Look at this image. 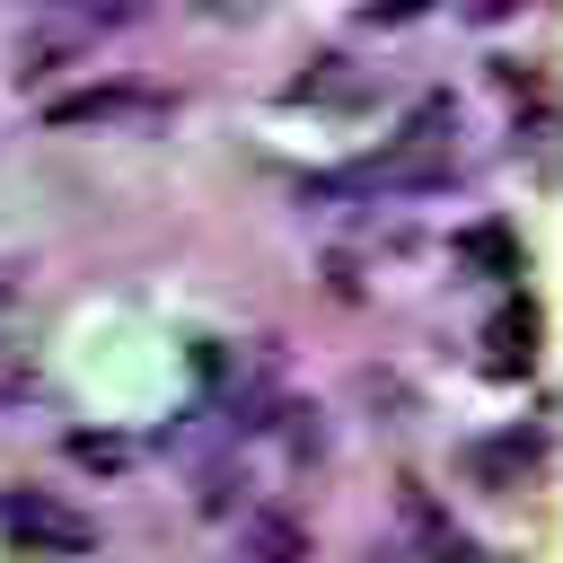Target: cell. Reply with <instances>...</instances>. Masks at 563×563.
<instances>
[{
    "label": "cell",
    "mask_w": 563,
    "mask_h": 563,
    "mask_svg": "<svg viewBox=\"0 0 563 563\" xmlns=\"http://www.w3.org/2000/svg\"><path fill=\"white\" fill-rule=\"evenodd\" d=\"M0 537L44 554V563H70V554H97V519L70 510L62 493H35V484H9L0 493Z\"/></svg>",
    "instance_id": "6da1fadb"
},
{
    "label": "cell",
    "mask_w": 563,
    "mask_h": 563,
    "mask_svg": "<svg viewBox=\"0 0 563 563\" xmlns=\"http://www.w3.org/2000/svg\"><path fill=\"white\" fill-rule=\"evenodd\" d=\"M449 158H457V106L449 97H422L413 114H405V132L378 150V185H440L449 176Z\"/></svg>",
    "instance_id": "7a4b0ae2"
},
{
    "label": "cell",
    "mask_w": 563,
    "mask_h": 563,
    "mask_svg": "<svg viewBox=\"0 0 563 563\" xmlns=\"http://www.w3.org/2000/svg\"><path fill=\"white\" fill-rule=\"evenodd\" d=\"M106 26H123V9H35V18L18 26V79H44V70L79 62Z\"/></svg>",
    "instance_id": "3957f363"
},
{
    "label": "cell",
    "mask_w": 563,
    "mask_h": 563,
    "mask_svg": "<svg viewBox=\"0 0 563 563\" xmlns=\"http://www.w3.org/2000/svg\"><path fill=\"white\" fill-rule=\"evenodd\" d=\"M106 123H167V88H141V79H106V88L53 97V132H106Z\"/></svg>",
    "instance_id": "277c9868"
},
{
    "label": "cell",
    "mask_w": 563,
    "mask_h": 563,
    "mask_svg": "<svg viewBox=\"0 0 563 563\" xmlns=\"http://www.w3.org/2000/svg\"><path fill=\"white\" fill-rule=\"evenodd\" d=\"M528 361H537V308L519 299V308H501V317L484 325V369H493V378H519Z\"/></svg>",
    "instance_id": "5b68a950"
},
{
    "label": "cell",
    "mask_w": 563,
    "mask_h": 563,
    "mask_svg": "<svg viewBox=\"0 0 563 563\" xmlns=\"http://www.w3.org/2000/svg\"><path fill=\"white\" fill-rule=\"evenodd\" d=\"M528 466H537V431H501V440L475 449V475H484V484H519Z\"/></svg>",
    "instance_id": "8992f818"
},
{
    "label": "cell",
    "mask_w": 563,
    "mask_h": 563,
    "mask_svg": "<svg viewBox=\"0 0 563 563\" xmlns=\"http://www.w3.org/2000/svg\"><path fill=\"white\" fill-rule=\"evenodd\" d=\"M457 255H466V264H484V273H519V238H510V229H493V220H484V229H466V238H457Z\"/></svg>",
    "instance_id": "52a82bcc"
},
{
    "label": "cell",
    "mask_w": 563,
    "mask_h": 563,
    "mask_svg": "<svg viewBox=\"0 0 563 563\" xmlns=\"http://www.w3.org/2000/svg\"><path fill=\"white\" fill-rule=\"evenodd\" d=\"M246 563H299V528H290V519H264V528H255V554H246Z\"/></svg>",
    "instance_id": "ba28073f"
},
{
    "label": "cell",
    "mask_w": 563,
    "mask_h": 563,
    "mask_svg": "<svg viewBox=\"0 0 563 563\" xmlns=\"http://www.w3.org/2000/svg\"><path fill=\"white\" fill-rule=\"evenodd\" d=\"M70 457H79V466H123V440H97V431H79V440H70Z\"/></svg>",
    "instance_id": "9c48e42d"
},
{
    "label": "cell",
    "mask_w": 563,
    "mask_h": 563,
    "mask_svg": "<svg viewBox=\"0 0 563 563\" xmlns=\"http://www.w3.org/2000/svg\"><path fill=\"white\" fill-rule=\"evenodd\" d=\"M9 396H26V361H9V352H0V405H9Z\"/></svg>",
    "instance_id": "30bf717a"
},
{
    "label": "cell",
    "mask_w": 563,
    "mask_h": 563,
    "mask_svg": "<svg viewBox=\"0 0 563 563\" xmlns=\"http://www.w3.org/2000/svg\"><path fill=\"white\" fill-rule=\"evenodd\" d=\"M0 308H9V282H0Z\"/></svg>",
    "instance_id": "8fae6325"
}]
</instances>
